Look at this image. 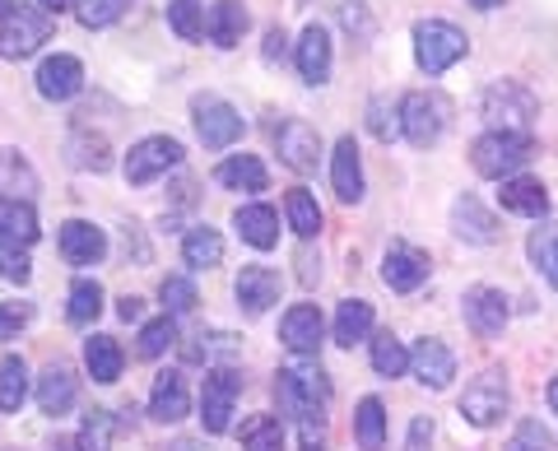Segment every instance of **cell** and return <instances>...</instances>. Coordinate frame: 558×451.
I'll return each mask as SVG.
<instances>
[{
  "label": "cell",
  "instance_id": "cell-1",
  "mask_svg": "<svg viewBox=\"0 0 558 451\" xmlns=\"http://www.w3.org/2000/svg\"><path fill=\"white\" fill-rule=\"evenodd\" d=\"M275 401L279 410L299 424L303 451H322L326 442V410H330V381L317 358H299L275 377Z\"/></svg>",
  "mask_w": 558,
  "mask_h": 451
},
{
  "label": "cell",
  "instance_id": "cell-2",
  "mask_svg": "<svg viewBox=\"0 0 558 451\" xmlns=\"http://www.w3.org/2000/svg\"><path fill=\"white\" fill-rule=\"evenodd\" d=\"M480 112L488 121V131H512V135H526L539 117V98L517 80H494L480 98Z\"/></svg>",
  "mask_w": 558,
  "mask_h": 451
},
{
  "label": "cell",
  "instance_id": "cell-3",
  "mask_svg": "<svg viewBox=\"0 0 558 451\" xmlns=\"http://www.w3.org/2000/svg\"><path fill=\"white\" fill-rule=\"evenodd\" d=\"M531 159H535V141L531 135H512V131H488L470 145V163H475V172L480 178H494V182L517 178Z\"/></svg>",
  "mask_w": 558,
  "mask_h": 451
},
{
  "label": "cell",
  "instance_id": "cell-4",
  "mask_svg": "<svg viewBox=\"0 0 558 451\" xmlns=\"http://www.w3.org/2000/svg\"><path fill=\"white\" fill-rule=\"evenodd\" d=\"M57 33V14H47L43 5H14L0 20V61H24L43 42H51Z\"/></svg>",
  "mask_w": 558,
  "mask_h": 451
},
{
  "label": "cell",
  "instance_id": "cell-5",
  "mask_svg": "<svg viewBox=\"0 0 558 451\" xmlns=\"http://www.w3.org/2000/svg\"><path fill=\"white\" fill-rule=\"evenodd\" d=\"M465 33L447 20H418L414 24V61L424 75H447L465 57Z\"/></svg>",
  "mask_w": 558,
  "mask_h": 451
},
{
  "label": "cell",
  "instance_id": "cell-6",
  "mask_svg": "<svg viewBox=\"0 0 558 451\" xmlns=\"http://www.w3.org/2000/svg\"><path fill=\"white\" fill-rule=\"evenodd\" d=\"M447 98L438 89H410L405 98H400V126H405V141L414 149H433L442 141V131H447Z\"/></svg>",
  "mask_w": 558,
  "mask_h": 451
},
{
  "label": "cell",
  "instance_id": "cell-7",
  "mask_svg": "<svg viewBox=\"0 0 558 451\" xmlns=\"http://www.w3.org/2000/svg\"><path fill=\"white\" fill-rule=\"evenodd\" d=\"M508 405H512V387H508V373L502 368H484L461 391V419L475 428H494L502 414H508Z\"/></svg>",
  "mask_w": 558,
  "mask_h": 451
},
{
  "label": "cell",
  "instance_id": "cell-8",
  "mask_svg": "<svg viewBox=\"0 0 558 451\" xmlns=\"http://www.w3.org/2000/svg\"><path fill=\"white\" fill-rule=\"evenodd\" d=\"M182 163V145L172 141V135H145V141H135L126 163H121V172H126L131 186H145L154 178H163V172H172Z\"/></svg>",
  "mask_w": 558,
  "mask_h": 451
},
{
  "label": "cell",
  "instance_id": "cell-9",
  "mask_svg": "<svg viewBox=\"0 0 558 451\" xmlns=\"http://www.w3.org/2000/svg\"><path fill=\"white\" fill-rule=\"evenodd\" d=\"M238 391H242V381H238L233 368H209L205 373V387H201V424H205V432H229L233 428Z\"/></svg>",
  "mask_w": 558,
  "mask_h": 451
},
{
  "label": "cell",
  "instance_id": "cell-10",
  "mask_svg": "<svg viewBox=\"0 0 558 451\" xmlns=\"http://www.w3.org/2000/svg\"><path fill=\"white\" fill-rule=\"evenodd\" d=\"M191 117H196V135H201L205 149H229L242 135V112L215 94H201L191 102Z\"/></svg>",
  "mask_w": 558,
  "mask_h": 451
},
{
  "label": "cell",
  "instance_id": "cell-11",
  "mask_svg": "<svg viewBox=\"0 0 558 451\" xmlns=\"http://www.w3.org/2000/svg\"><path fill=\"white\" fill-rule=\"evenodd\" d=\"M508 317H512V307H508V293L502 289H494V284L465 289V326L480 340H498L508 331Z\"/></svg>",
  "mask_w": 558,
  "mask_h": 451
},
{
  "label": "cell",
  "instance_id": "cell-12",
  "mask_svg": "<svg viewBox=\"0 0 558 451\" xmlns=\"http://www.w3.org/2000/svg\"><path fill=\"white\" fill-rule=\"evenodd\" d=\"M322 336H326V321H322L317 303H293L284 317H279V340H284V350L299 354V358H317Z\"/></svg>",
  "mask_w": 558,
  "mask_h": 451
},
{
  "label": "cell",
  "instance_id": "cell-13",
  "mask_svg": "<svg viewBox=\"0 0 558 451\" xmlns=\"http://www.w3.org/2000/svg\"><path fill=\"white\" fill-rule=\"evenodd\" d=\"M275 149H279V163H289L293 172H317V163H322V135H317V126H307L303 117L279 121Z\"/></svg>",
  "mask_w": 558,
  "mask_h": 451
},
{
  "label": "cell",
  "instance_id": "cell-14",
  "mask_svg": "<svg viewBox=\"0 0 558 451\" xmlns=\"http://www.w3.org/2000/svg\"><path fill=\"white\" fill-rule=\"evenodd\" d=\"M428 270H433L428 252L414 247V242H391L387 256H381V280H387L391 293H414L428 280Z\"/></svg>",
  "mask_w": 558,
  "mask_h": 451
},
{
  "label": "cell",
  "instance_id": "cell-15",
  "mask_svg": "<svg viewBox=\"0 0 558 451\" xmlns=\"http://www.w3.org/2000/svg\"><path fill=\"white\" fill-rule=\"evenodd\" d=\"M451 233H457L461 242H470V247H494L498 242V219L484 210L480 196H457L451 200Z\"/></svg>",
  "mask_w": 558,
  "mask_h": 451
},
{
  "label": "cell",
  "instance_id": "cell-16",
  "mask_svg": "<svg viewBox=\"0 0 558 451\" xmlns=\"http://www.w3.org/2000/svg\"><path fill=\"white\" fill-rule=\"evenodd\" d=\"M410 373L424 381L428 391H447L451 387V377H457V354L447 350L442 340H418L414 350H410Z\"/></svg>",
  "mask_w": 558,
  "mask_h": 451
},
{
  "label": "cell",
  "instance_id": "cell-17",
  "mask_svg": "<svg viewBox=\"0 0 558 451\" xmlns=\"http://www.w3.org/2000/svg\"><path fill=\"white\" fill-rule=\"evenodd\" d=\"M84 89V65L80 57H70V51H57V57H47L38 65V94L47 102H65Z\"/></svg>",
  "mask_w": 558,
  "mask_h": 451
},
{
  "label": "cell",
  "instance_id": "cell-18",
  "mask_svg": "<svg viewBox=\"0 0 558 451\" xmlns=\"http://www.w3.org/2000/svg\"><path fill=\"white\" fill-rule=\"evenodd\" d=\"M233 293H238V307L247 312V317H266V312L279 303V275L270 266H242Z\"/></svg>",
  "mask_w": 558,
  "mask_h": 451
},
{
  "label": "cell",
  "instance_id": "cell-19",
  "mask_svg": "<svg viewBox=\"0 0 558 451\" xmlns=\"http://www.w3.org/2000/svg\"><path fill=\"white\" fill-rule=\"evenodd\" d=\"M61 256L70 266H98L108 256V237L89 219H65L61 223Z\"/></svg>",
  "mask_w": 558,
  "mask_h": 451
},
{
  "label": "cell",
  "instance_id": "cell-20",
  "mask_svg": "<svg viewBox=\"0 0 558 451\" xmlns=\"http://www.w3.org/2000/svg\"><path fill=\"white\" fill-rule=\"evenodd\" d=\"M330 186L344 205H359L363 200V163H359V145L354 135H340L336 154H330Z\"/></svg>",
  "mask_w": 558,
  "mask_h": 451
},
{
  "label": "cell",
  "instance_id": "cell-21",
  "mask_svg": "<svg viewBox=\"0 0 558 451\" xmlns=\"http://www.w3.org/2000/svg\"><path fill=\"white\" fill-rule=\"evenodd\" d=\"M293 61H299V75L307 84H326L330 80V33L322 24H307L299 33V47H293Z\"/></svg>",
  "mask_w": 558,
  "mask_h": 451
},
{
  "label": "cell",
  "instance_id": "cell-22",
  "mask_svg": "<svg viewBox=\"0 0 558 451\" xmlns=\"http://www.w3.org/2000/svg\"><path fill=\"white\" fill-rule=\"evenodd\" d=\"M186 410H191V395H186V377L182 373H159L154 377V387H149V414L159 424H178L186 419Z\"/></svg>",
  "mask_w": 558,
  "mask_h": 451
},
{
  "label": "cell",
  "instance_id": "cell-23",
  "mask_svg": "<svg viewBox=\"0 0 558 451\" xmlns=\"http://www.w3.org/2000/svg\"><path fill=\"white\" fill-rule=\"evenodd\" d=\"M75 395H80V381L70 373V363H47L43 377H38V410L57 419V414H65L75 405Z\"/></svg>",
  "mask_w": 558,
  "mask_h": 451
},
{
  "label": "cell",
  "instance_id": "cell-24",
  "mask_svg": "<svg viewBox=\"0 0 558 451\" xmlns=\"http://www.w3.org/2000/svg\"><path fill=\"white\" fill-rule=\"evenodd\" d=\"M233 229H238V237L247 242V247L270 252L275 242H279V215L270 210V205H238Z\"/></svg>",
  "mask_w": 558,
  "mask_h": 451
},
{
  "label": "cell",
  "instance_id": "cell-25",
  "mask_svg": "<svg viewBox=\"0 0 558 451\" xmlns=\"http://www.w3.org/2000/svg\"><path fill=\"white\" fill-rule=\"evenodd\" d=\"M498 200H502V210H512V215H526V219H545L549 215V191L539 178H508L498 191Z\"/></svg>",
  "mask_w": 558,
  "mask_h": 451
},
{
  "label": "cell",
  "instance_id": "cell-26",
  "mask_svg": "<svg viewBox=\"0 0 558 451\" xmlns=\"http://www.w3.org/2000/svg\"><path fill=\"white\" fill-rule=\"evenodd\" d=\"M205 33H209V42L223 51L238 47L242 33H247V5H242V0H215L205 14Z\"/></svg>",
  "mask_w": 558,
  "mask_h": 451
},
{
  "label": "cell",
  "instance_id": "cell-27",
  "mask_svg": "<svg viewBox=\"0 0 558 451\" xmlns=\"http://www.w3.org/2000/svg\"><path fill=\"white\" fill-rule=\"evenodd\" d=\"M373 326H377V312L368 298H344L336 312V344L340 350H354V344L373 336Z\"/></svg>",
  "mask_w": 558,
  "mask_h": 451
},
{
  "label": "cell",
  "instance_id": "cell-28",
  "mask_svg": "<svg viewBox=\"0 0 558 451\" xmlns=\"http://www.w3.org/2000/svg\"><path fill=\"white\" fill-rule=\"evenodd\" d=\"M38 172L20 149H0V200H33Z\"/></svg>",
  "mask_w": 558,
  "mask_h": 451
},
{
  "label": "cell",
  "instance_id": "cell-29",
  "mask_svg": "<svg viewBox=\"0 0 558 451\" xmlns=\"http://www.w3.org/2000/svg\"><path fill=\"white\" fill-rule=\"evenodd\" d=\"M215 182L229 186V191H266L270 172H266V163H260L256 154H233V159H223L215 168Z\"/></svg>",
  "mask_w": 558,
  "mask_h": 451
},
{
  "label": "cell",
  "instance_id": "cell-30",
  "mask_svg": "<svg viewBox=\"0 0 558 451\" xmlns=\"http://www.w3.org/2000/svg\"><path fill=\"white\" fill-rule=\"evenodd\" d=\"M84 368H89L94 381L112 387V381L121 377V368H126V354H121V344L112 336H89L84 340Z\"/></svg>",
  "mask_w": 558,
  "mask_h": 451
},
{
  "label": "cell",
  "instance_id": "cell-31",
  "mask_svg": "<svg viewBox=\"0 0 558 451\" xmlns=\"http://www.w3.org/2000/svg\"><path fill=\"white\" fill-rule=\"evenodd\" d=\"M354 442H359V451L387 447V405H381L377 395H363L354 410Z\"/></svg>",
  "mask_w": 558,
  "mask_h": 451
},
{
  "label": "cell",
  "instance_id": "cell-32",
  "mask_svg": "<svg viewBox=\"0 0 558 451\" xmlns=\"http://www.w3.org/2000/svg\"><path fill=\"white\" fill-rule=\"evenodd\" d=\"M0 237L20 242V247H33V242L43 237L33 200H0Z\"/></svg>",
  "mask_w": 558,
  "mask_h": 451
},
{
  "label": "cell",
  "instance_id": "cell-33",
  "mask_svg": "<svg viewBox=\"0 0 558 451\" xmlns=\"http://www.w3.org/2000/svg\"><path fill=\"white\" fill-rule=\"evenodd\" d=\"M182 261L191 270H215L223 261V237L219 229H209V223H196L186 237H182Z\"/></svg>",
  "mask_w": 558,
  "mask_h": 451
},
{
  "label": "cell",
  "instance_id": "cell-34",
  "mask_svg": "<svg viewBox=\"0 0 558 451\" xmlns=\"http://www.w3.org/2000/svg\"><path fill=\"white\" fill-rule=\"evenodd\" d=\"M28 395V363L20 354L0 358V414H14Z\"/></svg>",
  "mask_w": 558,
  "mask_h": 451
},
{
  "label": "cell",
  "instance_id": "cell-35",
  "mask_svg": "<svg viewBox=\"0 0 558 451\" xmlns=\"http://www.w3.org/2000/svg\"><path fill=\"white\" fill-rule=\"evenodd\" d=\"M284 215H289V229L299 233V237H317L322 233V205L312 200V191L293 186L289 196H284Z\"/></svg>",
  "mask_w": 558,
  "mask_h": 451
},
{
  "label": "cell",
  "instance_id": "cell-36",
  "mask_svg": "<svg viewBox=\"0 0 558 451\" xmlns=\"http://www.w3.org/2000/svg\"><path fill=\"white\" fill-rule=\"evenodd\" d=\"M284 424L275 419V414H252L247 424H242V451H284Z\"/></svg>",
  "mask_w": 558,
  "mask_h": 451
},
{
  "label": "cell",
  "instance_id": "cell-37",
  "mask_svg": "<svg viewBox=\"0 0 558 451\" xmlns=\"http://www.w3.org/2000/svg\"><path fill=\"white\" fill-rule=\"evenodd\" d=\"M172 344H178V317H154V321H145L140 326V340H135V354L140 358H159V354H168Z\"/></svg>",
  "mask_w": 558,
  "mask_h": 451
},
{
  "label": "cell",
  "instance_id": "cell-38",
  "mask_svg": "<svg viewBox=\"0 0 558 451\" xmlns=\"http://www.w3.org/2000/svg\"><path fill=\"white\" fill-rule=\"evenodd\" d=\"M368 344H373V368H377V377H400V373L410 368V350L391 331H377Z\"/></svg>",
  "mask_w": 558,
  "mask_h": 451
},
{
  "label": "cell",
  "instance_id": "cell-39",
  "mask_svg": "<svg viewBox=\"0 0 558 451\" xmlns=\"http://www.w3.org/2000/svg\"><path fill=\"white\" fill-rule=\"evenodd\" d=\"M112 438H117V419L112 410H89L80 424V451H112Z\"/></svg>",
  "mask_w": 558,
  "mask_h": 451
},
{
  "label": "cell",
  "instance_id": "cell-40",
  "mask_svg": "<svg viewBox=\"0 0 558 451\" xmlns=\"http://www.w3.org/2000/svg\"><path fill=\"white\" fill-rule=\"evenodd\" d=\"M526 252H531V266L558 289V229H535L526 237Z\"/></svg>",
  "mask_w": 558,
  "mask_h": 451
},
{
  "label": "cell",
  "instance_id": "cell-41",
  "mask_svg": "<svg viewBox=\"0 0 558 451\" xmlns=\"http://www.w3.org/2000/svg\"><path fill=\"white\" fill-rule=\"evenodd\" d=\"M98 312H102V284H98V280H75V284H70V307H65L70 321H75V326H89Z\"/></svg>",
  "mask_w": 558,
  "mask_h": 451
},
{
  "label": "cell",
  "instance_id": "cell-42",
  "mask_svg": "<svg viewBox=\"0 0 558 451\" xmlns=\"http://www.w3.org/2000/svg\"><path fill=\"white\" fill-rule=\"evenodd\" d=\"M168 24L182 42L205 38V10L196 5V0H168Z\"/></svg>",
  "mask_w": 558,
  "mask_h": 451
},
{
  "label": "cell",
  "instance_id": "cell-43",
  "mask_svg": "<svg viewBox=\"0 0 558 451\" xmlns=\"http://www.w3.org/2000/svg\"><path fill=\"white\" fill-rule=\"evenodd\" d=\"M368 131L377 135L381 145H391L396 135H405V126H400V102H391V98H373V102H368Z\"/></svg>",
  "mask_w": 558,
  "mask_h": 451
},
{
  "label": "cell",
  "instance_id": "cell-44",
  "mask_svg": "<svg viewBox=\"0 0 558 451\" xmlns=\"http://www.w3.org/2000/svg\"><path fill=\"white\" fill-rule=\"evenodd\" d=\"M159 298H163V312L168 317H186L191 307H196V284L186 280V275H168V280L159 284Z\"/></svg>",
  "mask_w": 558,
  "mask_h": 451
},
{
  "label": "cell",
  "instance_id": "cell-45",
  "mask_svg": "<svg viewBox=\"0 0 558 451\" xmlns=\"http://www.w3.org/2000/svg\"><path fill=\"white\" fill-rule=\"evenodd\" d=\"M126 5L131 0H75V20L84 28H108V24H117L121 14H126Z\"/></svg>",
  "mask_w": 558,
  "mask_h": 451
},
{
  "label": "cell",
  "instance_id": "cell-46",
  "mask_svg": "<svg viewBox=\"0 0 558 451\" xmlns=\"http://www.w3.org/2000/svg\"><path fill=\"white\" fill-rule=\"evenodd\" d=\"M186 358H191V363H219V358H238V340H233V336H223V331L196 336V344H186Z\"/></svg>",
  "mask_w": 558,
  "mask_h": 451
},
{
  "label": "cell",
  "instance_id": "cell-47",
  "mask_svg": "<svg viewBox=\"0 0 558 451\" xmlns=\"http://www.w3.org/2000/svg\"><path fill=\"white\" fill-rule=\"evenodd\" d=\"M28 275H33L28 252L20 247V242L0 237V280H10V284H28Z\"/></svg>",
  "mask_w": 558,
  "mask_h": 451
},
{
  "label": "cell",
  "instance_id": "cell-48",
  "mask_svg": "<svg viewBox=\"0 0 558 451\" xmlns=\"http://www.w3.org/2000/svg\"><path fill=\"white\" fill-rule=\"evenodd\" d=\"M70 149H75V163H80V168H94V172H108V168H112L108 141H84V135H75V141H70Z\"/></svg>",
  "mask_w": 558,
  "mask_h": 451
},
{
  "label": "cell",
  "instance_id": "cell-49",
  "mask_svg": "<svg viewBox=\"0 0 558 451\" xmlns=\"http://www.w3.org/2000/svg\"><path fill=\"white\" fill-rule=\"evenodd\" d=\"M28 317H33V307H28V303H0V344L20 336L24 326H28Z\"/></svg>",
  "mask_w": 558,
  "mask_h": 451
},
{
  "label": "cell",
  "instance_id": "cell-50",
  "mask_svg": "<svg viewBox=\"0 0 558 451\" xmlns=\"http://www.w3.org/2000/svg\"><path fill=\"white\" fill-rule=\"evenodd\" d=\"M508 451H549V432L539 428L535 419H526V424H517V432H512V442H508Z\"/></svg>",
  "mask_w": 558,
  "mask_h": 451
},
{
  "label": "cell",
  "instance_id": "cell-51",
  "mask_svg": "<svg viewBox=\"0 0 558 451\" xmlns=\"http://www.w3.org/2000/svg\"><path fill=\"white\" fill-rule=\"evenodd\" d=\"M340 24L354 33V38H373V14L363 5H340Z\"/></svg>",
  "mask_w": 558,
  "mask_h": 451
},
{
  "label": "cell",
  "instance_id": "cell-52",
  "mask_svg": "<svg viewBox=\"0 0 558 451\" xmlns=\"http://www.w3.org/2000/svg\"><path fill=\"white\" fill-rule=\"evenodd\" d=\"M428 442H433V419H414L410 438H405V451H428Z\"/></svg>",
  "mask_w": 558,
  "mask_h": 451
},
{
  "label": "cell",
  "instance_id": "cell-53",
  "mask_svg": "<svg viewBox=\"0 0 558 451\" xmlns=\"http://www.w3.org/2000/svg\"><path fill=\"white\" fill-rule=\"evenodd\" d=\"M117 317H121V321H140V317H145V298H135V293H126V298L117 303Z\"/></svg>",
  "mask_w": 558,
  "mask_h": 451
},
{
  "label": "cell",
  "instance_id": "cell-54",
  "mask_svg": "<svg viewBox=\"0 0 558 451\" xmlns=\"http://www.w3.org/2000/svg\"><path fill=\"white\" fill-rule=\"evenodd\" d=\"M284 42H289V38H284V28H270V33H266V61H279V57H284Z\"/></svg>",
  "mask_w": 558,
  "mask_h": 451
},
{
  "label": "cell",
  "instance_id": "cell-55",
  "mask_svg": "<svg viewBox=\"0 0 558 451\" xmlns=\"http://www.w3.org/2000/svg\"><path fill=\"white\" fill-rule=\"evenodd\" d=\"M47 14H61V10H75V0H38Z\"/></svg>",
  "mask_w": 558,
  "mask_h": 451
},
{
  "label": "cell",
  "instance_id": "cell-56",
  "mask_svg": "<svg viewBox=\"0 0 558 451\" xmlns=\"http://www.w3.org/2000/svg\"><path fill=\"white\" fill-rule=\"evenodd\" d=\"M51 451H80V442L75 438H57V442H51Z\"/></svg>",
  "mask_w": 558,
  "mask_h": 451
},
{
  "label": "cell",
  "instance_id": "cell-57",
  "mask_svg": "<svg viewBox=\"0 0 558 451\" xmlns=\"http://www.w3.org/2000/svg\"><path fill=\"white\" fill-rule=\"evenodd\" d=\"M549 410H554V414H558V377H554V381H549Z\"/></svg>",
  "mask_w": 558,
  "mask_h": 451
},
{
  "label": "cell",
  "instance_id": "cell-58",
  "mask_svg": "<svg viewBox=\"0 0 558 451\" xmlns=\"http://www.w3.org/2000/svg\"><path fill=\"white\" fill-rule=\"evenodd\" d=\"M470 5H475V10H498L502 0H470Z\"/></svg>",
  "mask_w": 558,
  "mask_h": 451
},
{
  "label": "cell",
  "instance_id": "cell-59",
  "mask_svg": "<svg viewBox=\"0 0 558 451\" xmlns=\"http://www.w3.org/2000/svg\"><path fill=\"white\" fill-rule=\"evenodd\" d=\"M14 5H20V0H0V20H5V14H10Z\"/></svg>",
  "mask_w": 558,
  "mask_h": 451
}]
</instances>
